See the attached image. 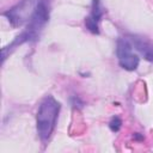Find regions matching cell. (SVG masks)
Instances as JSON below:
<instances>
[{
	"label": "cell",
	"instance_id": "3957f363",
	"mask_svg": "<svg viewBox=\"0 0 153 153\" xmlns=\"http://www.w3.org/2000/svg\"><path fill=\"white\" fill-rule=\"evenodd\" d=\"M116 54L118 63L122 68L127 71H135L137 68L140 59L136 54L133 53V44L128 38H120L117 41Z\"/></svg>",
	"mask_w": 153,
	"mask_h": 153
},
{
	"label": "cell",
	"instance_id": "277c9868",
	"mask_svg": "<svg viewBox=\"0 0 153 153\" xmlns=\"http://www.w3.org/2000/svg\"><path fill=\"white\" fill-rule=\"evenodd\" d=\"M102 17H103V8L100 6V1L99 0H93L91 13H90L88 17L85 18V25L92 33H99L98 24H99Z\"/></svg>",
	"mask_w": 153,
	"mask_h": 153
},
{
	"label": "cell",
	"instance_id": "8992f818",
	"mask_svg": "<svg viewBox=\"0 0 153 153\" xmlns=\"http://www.w3.org/2000/svg\"><path fill=\"white\" fill-rule=\"evenodd\" d=\"M121 126H122V120L118 116H114L111 118L110 123H109V127H110V129L112 131H118L120 128H121Z\"/></svg>",
	"mask_w": 153,
	"mask_h": 153
},
{
	"label": "cell",
	"instance_id": "7a4b0ae2",
	"mask_svg": "<svg viewBox=\"0 0 153 153\" xmlns=\"http://www.w3.org/2000/svg\"><path fill=\"white\" fill-rule=\"evenodd\" d=\"M39 0H22L11 10L6 11L4 16L7 17L8 22L13 26H22L25 23H29L37 8Z\"/></svg>",
	"mask_w": 153,
	"mask_h": 153
},
{
	"label": "cell",
	"instance_id": "6da1fadb",
	"mask_svg": "<svg viewBox=\"0 0 153 153\" xmlns=\"http://www.w3.org/2000/svg\"><path fill=\"white\" fill-rule=\"evenodd\" d=\"M60 103L53 96H47L41 102L36 116V124L37 133L42 142H47L51 136L60 112Z\"/></svg>",
	"mask_w": 153,
	"mask_h": 153
},
{
	"label": "cell",
	"instance_id": "5b68a950",
	"mask_svg": "<svg viewBox=\"0 0 153 153\" xmlns=\"http://www.w3.org/2000/svg\"><path fill=\"white\" fill-rule=\"evenodd\" d=\"M130 42L147 61H153V45L148 41L141 37H131Z\"/></svg>",
	"mask_w": 153,
	"mask_h": 153
}]
</instances>
